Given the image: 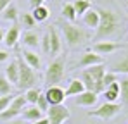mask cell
Here are the masks:
<instances>
[{
    "mask_svg": "<svg viewBox=\"0 0 128 124\" xmlns=\"http://www.w3.org/2000/svg\"><path fill=\"white\" fill-rule=\"evenodd\" d=\"M97 12H99V26L95 29V40L102 41L120 31L121 19L114 10L106 9V7H97Z\"/></svg>",
    "mask_w": 128,
    "mask_h": 124,
    "instance_id": "cell-1",
    "label": "cell"
},
{
    "mask_svg": "<svg viewBox=\"0 0 128 124\" xmlns=\"http://www.w3.org/2000/svg\"><path fill=\"white\" fill-rule=\"evenodd\" d=\"M59 28H61V31L64 35V40H66V43L69 47H78V45H82L83 41H86L90 38V33L86 29L78 28L73 22H68L66 19L59 21Z\"/></svg>",
    "mask_w": 128,
    "mask_h": 124,
    "instance_id": "cell-2",
    "label": "cell"
},
{
    "mask_svg": "<svg viewBox=\"0 0 128 124\" xmlns=\"http://www.w3.org/2000/svg\"><path fill=\"white\" fill-rule=\"evenodd\" d=\"M66 74V55L61 54L48 64L45 71V83L47 86H59V83L64 79Z\"/></svg>",
    "mask_w": 128,
    "mask_h": 124,
    "instance_id": "cell-3",
    "label": "cell"
},
{
    "mask_svg": "<svg viewBox=\"0 0 128 124\" xmlns=\"http://www.w3.org/2000/svg\"><path fill=\"white\" fill-rule=\"evenodd\" d=\"M18 65H19V79H18V88L19 90H30V88H33V86H36V83H38V74H36V71L35 69H31L26 62L22 61V57L18 59Z\"/></svg>",
    "mask_w": 128,
    "mask_h": 124,
    "instance_id": "cell-4",
    "label": "cell"
},
{
    "mask_svg": "<svg viewBox=\"0 0 128 124\" xmlns=\"http://www.w3.org/2000/svg\"><path fill=\"white\" fill-rule=\"evenodd\" d=\"M121 110V103H102L100 107H97L95 110H88L86 116L88 117H99V119H112L114 116H118Z\"/></svg>",
    "mask_w": 128,
    "mask_h": 124,
    "instance_id": "cell-5",
    "label": "cell"
},
{
    "mask_svg": "<svg viewBox=\"0 0 128 124\" xmlns=\"http://www.w3.org/2000/svg\"><path fill=\"white\" fill-rule=\"evenodd\" d=\"M71 116L69 109L61 103V105H50L48 110H47V119L48 124H64V121H68Z\"/></svg>",
    "mask_w": 128,
    "mask_h": 124,
    "instance_id": "cell-6",
    "label": "cell"
},
{
    "mask_svg": "<svg viewBox=\"0 0 128 124\" xmlns=\"http://www.w3.org/2000/svg\"><path fill=\"white\" fill-rule=\"evenodd\" d=\"M120 48H128V43H114V41H97L92 45V52H95L97 55H111L114 52H118Z\"/></svg>",
    "mask_w": 128,
    "mask_h": 124,
    "instance_id": "cell-7",
    "label": "cell"
},
{
    "mask_svg": "<svg viewBox=\"0 0 128 124\" xmlns=\"http://www.w3.org/2000/svg\"><path fill=\"white\" fill-rule=\"evenodd\" d=\"M47 35H48V40H50V52H48V55L50 57H57L61 54V50H62V40H61V35L57 31V26H48Z\"/></svg>",
    "mask_w": 128,
    "mask_h": 124,
    "instance_id": "cell-8",
    "label": "cell"
},
{
    "mask_svg": "<svg viewBox=\"0 0 128 124\" xmlns=\"http://www.w3.org/2000/svg\"><path fill=\"white\" fill-rule=\"evenodd\" d=\"M43 95H45L48 105H61V103H64V100H66L64 90L61 86H48Z\"/></svg>",
    "mask_w": 128,
    "mask_h": 124,
    "instance_id": "cell-9",
    "label": "cell"
},
{
    "mask_svg": "<svg viewBox=\"0 0 128 124\" xmlns=\"http://www.w3.org/2000/svg\"><path fill=\"white\" fill-rule=\"evenodd\" d=\"M99 100V95L95 93V91H83V93H80V95H76L74 97V105H78V107H94L95 103Z\"/></svg>",
    "mask_w": 128,
    "mask_h": 124,
    "instance_id": "cell-10",
    "label": "cell"
},
{
    "mask_svg": "<svg viewBox=\"0 0 128 124\" xmlns=\"http://www.w3.org/2000/svg\"><path fill=\"white\" fill-rule=\"evenodd\" d=\"M97 64H104V59L100 57V55H97L95 52H92V50H86L85 54L82 55V59L78 62V67H90V65H97Z\"/></svg>",
    "mask_w": 128,
    "mask_h": 124,
    "instance_id": "cell-11",
    "label": "cell"
},
{
    "mask_svg": "<svg viewBox=\"0 0 128 124\" xmlns=\"http://www.w3.org/2000/svg\"><path fill=\"white\" fill-rule=\"evenodd\" d=\"M19 38H21V29H19V26H18V24H12V26L5 31L4 43H5L9 48H12V47H16V43L19 41Z\"/></svg>",
    "mask_w": 128,
    "mask_h": 124,
    "instance_id": "cell-12",
    "label": "cell"
},
{
    "mask_svg": "<svg viewBox=\"0 0 128 124\" xmlns=\"http://www.w3.org/2000/svg\"><path fill=\"white\" fill-rule=\"evenodd\" d=\"M22 61L26 62L31 69H35L36 72H38V69L42 67V61H40V55H36V52H33V50H22Z\"/></svg>",
    "mask_w": 128,
    "mask_h": 124,
    "instance_id": "cell-13",
    "label": "cell"
},
{
    "mask_svg": "<svg viewBox=\"0 0 128 124\" xmlns=\"http://www.w3.org/2000/svg\"><path fill=\"white\" fill-rule=\"evenodd\" d=\"M21 116H22L24 121H28V123H35V121H38V119H42V117H43V112L36 109V105H30V107H24V109L21 110Z\"/></svg>",
    "mask_w": 128,
    "mask_h": 124,
    "instance_id": "cell-14",
    "label": "cell"
},
{
    "mask_svg": "<svg viewBox=\"0 0 128 124\" xmlns=\"http://www.w3.org/2000/svg\"><path fill=\"white\" fill-rule=\"evenodd\" d=\"M9 83L14 86V84H18V79H19V65H18V61H10L9 62V65L5 67V74H4Z\"/></svg>",
    "mask_w": 128,
    "mask_h": 124,
    "instance_id": "cell-15",
    "label": "cell"
},
{
    "mask_svg": "<svg viewBox=\"0 0 128 124\" xmlns=\"http://www.w3.org/2000/svg\"><path fill=\"white\" fill-rule=\"evenodd\" d=\"M82 17H83V24L86 28L97 29V26H99V12H97V9H88Z\"/></svg>",
    "mask_w": 128,
    "mask_h": 124,
    "instance_id": "cell-16",
    "label": "cell"
},
{
    "mask_svg": "<svg viewBox=\"0 0 128 124\" xmlns=\"http://www.w3.org/2000/svg\"><path fill=\"white\" fill-rule=\"evenodd\" d=\"M22 43H24L30 50H33V48L40 47V35H38L36 31H33V29H28V31L22 35Z\"/></svg>",
    "mask_w": 128,
    "mask_h": 124,
    "instance_id": "cell-17",
    "label": "cell"
},
{
    "mask_svg": "<svg viewBox=\"0 0 128 124\" xmlns=\"http://www.w3.org/2000/svg\"><path fill=\"white\" fill-rule=\"evenodd\" d=\"M83 91H85V86H83L82 79H71L69 84H68V88L64 90V95L68 98V97H76V95H80Z\"/></svg>",
    "mask_w": 128,
    "mask_h": 124,
    "instance_id": "cell-18",
    "label": "cell"
},
{
    "mask_svg": "<svg viewBox=\"0 0 128 124\" xmlns=\"http://www.w3.org/2000/svg\"><path fill=\"white\" fill-rule=\"evenodd\" d=\"M104 98L109 103H116V100L120 98V81L111 83L106 90H104Z\"/></svg>",
    "mask_w": 128,
    "mask_h": 124,
    "instance_id": "cell-19",
    "label": "cell"
},
{
    "mask_svg": "<svg viewBox=\"0 0 128 124\" xmlns=\"http://www.w3.org/2000/svg\"><path fill=\"white\" fill-rule=\"evenodd\" d=\"M2 16V19L7 21V22H16V21L19 19V10H18V7L16 5H7L5 9H4V12L0 14Z\"/></svg>",
    "mask_w": 128,
    "mask_h": 124,
    "instance_id": "cell-20",
    "label": "cell"
},
{
    "mask_svg": "<svg viewBox=\"0 0 128 124\" xmlns=\"http://www.w3.org/2000/svg\"><path fill=\"white\" fill-rule=\"evenodd\" d=\"M31 16H33V19L36 21V22H43V21L48 19V16H50V10H48L45 5H38V7H35V9H33Z\"/></svg>",
    "mask_w": 128,
    "mask_h": 124,
    "instance_id": "cell-21",
    "label": "cell"
},
{
    "mask_svg": "<svg viewBox=\"0 0 128 124\" xmlns=\"http://www.w3.org/2000/svg\"><path fill=\"white\" fill-rule=\"evenodd\" d=\"M73 7H74V12H76V17H78V16H83L88 9H92V2L90 0H74Z\"/></svg>",
    "mask_w": 128,
    "mask_h": 124,
    "instance_id": "cell-22",
    "label": "cell"
},
{
    "mask_svg": "<svg viewBox=\"0 0 128 124\" xmlns=\"http://www.w3.org/2000/svg\"><path fill=\"white\" fill-rule=\"evenodd\" d=\"M61 14H62V19H66L68 22H74L76 21V12H74L73 3H64L62 9H61Z\"/></svg>",
    "mask_w": 128,
    "mask_h": 124,
    "instance_id": "cell-23",
    "label": "cell"
},
{
    "mask_svg": "<svg viewBox=\"0 0 128 124\" xmlns=\"http://www.w3.org/2000/svg\"><path fill=\"white\" fill-rule=\"evenodd\" d=\"M40 95H42V91H40V88H38V86H33V88H30V90H26V93H24V98H26V102L30 103V105H35Z\"/></svg>",
    "mask_w": 128,
    "mask_h": 124,
    "instance_id": "cell-24",
    "label": "cell"
},
{
    "mask_svg": "<svg viewBox=\"0 0 128 124\" xmlns=\"http://www.w3.org/2000/svg\"><path fill=\"white\" fill-rule=\"evenodd\" d=\"M19 21H21L22 28H28V29H33L36 26V21L33 19L31 12H22L21 16H19Z\"/></svg>",
    "mask_w": 128,
    "mask_h": 124,
    "instance_id": "cell-25",
    "label": "cell"
},
{
    "mask_svg": "<svg viewBox=\"0 0 128 124\" xmlns=\"http://www.w3.org/2000/svg\"><path fill=\"white\" fill-rule=\"evenodd\" d=\"M111 72H114V74H128V57L121 59L120 62H116L112 65Z\"/></svg>",
    "mask_w": 128,
    "mask_h": 124,
    "instance_id": "cell-26",
    "label": "cell"
},
{
    "mask_svg": "<svg viewBox=\"0 0 128 124\" xmlns=\"http://www.w3.org/2000/svg\"><path fill=\"white\" fill-rule=\"evenodd\" d=\"M82 83H83V86H85L86 91H95V81H94V78L86 72V71H83L82 72Z\"/></svg>",
    "mask_w": 128,
    "mask_h": 124,
    "instance_id": "cell-27",
    "label": "cell"
},
{
    "mask_svg": "<svg viewBox=\"0 0 128 124\" xmlns=\"http://www.w3.org/2000/svg\"><path fill=\"white\" fill-rule=\"evenodd\" d=\"M120 98H121V105L128 107V78L120 81Z\"/></svg>",
    "mask_w": 128,
    "mask_h": 124,
    "instance_id": "cell-28",
    "label": "cell"
},
{
    "mask_svg": "<svg viewBox=\"0 0 128 124\" xmlns=\"http://www.w3.org/2000/svg\"><path fill=\"white\" fill-rule=\"evenodd\" d=\"M26 98H24V95H16L14 97V100H12V103L9 105L10 109H14V110H18V112H21L22 109L26 107Z\"/></svg>",
    "mask_w": 128,
    "mask_h": 124,
    "instance_id": "cell-29",
    "label": "cell"
},
{
    "mask_svg": "<svg viewBox=\"0 0 128 124\" xmlns=\"http://www.w3.org/2000/svg\"><path fill=\"white\" fill-rule=\"evenodd\" d=\"M10 93H12V84L9 83V79L5 76H0V97L10 95Z\"/></svg>",
    "mask_w": 128,
    "mask_h": 124,
    "instance_id": "cell-30",
    "label": "cell"
},
{
    "mask_svg": "<svg viewBox=\"0 0 128 124\" xmlns=\"http://www.w3.org/2000/svg\"><path fill=\"white\" fill-rule=\"evenodd\" d=\"M114 81H118V74H114V72H111V71H106V74H104V78H102V86H104V90Z\"/></svg>",
    "mask_w": 128,
    "mask_h": 124,
    "instance_id": "cell-31",
    "label": "cell"
},
{
    "mask_svg": "<svg viewBox=\"0 0 128 124\" xmlns=\"http://www.w3.org/2000/svg\"><path fill=\"white\" fill-rule=\"evenodd\" d=\"M14 97L16 95H4V97H0V112H4L5 109H9V105L12 103V100H14Z\"/></svg>",
    "mask_w": 128,
    "mask_h": 124,
    "instance_id": "cell-32",
    "label": "cell"
},
{
    "mask_svg": "<svg viewBox=\"0 0 128 124\" xmlns=\"http://www.w3.org/2000/svg\"><path fill=\"white\" fill-rule=\"evenodd\" d=\"M35 105H36V109H38V110H45V112H47V110H48V107H50V105H48V102H47V98H45V95H40V97H38V100H36V103H35Z\"/></svg>",
    "mask_w": 128,
    "mask_h": 124,
    "instance_id": "cell-33",
    "label": "cell"
},
{
    "mask_svg": "<svg viewBox=\"0 0 128 124\" xmlns=\"http://www.w3.org/2000/svg\"><path fill=\"white\" fill-rule=\"evenodd\" d=\"M40 47H42L43 54H48L50 52V40H48V35L47 33L43 36H40Z\"/></svg>",
    "mask_w": 128,
    "mask_h": 124,
    "instance_id": "cell-34",
    "label": "cell"
},
{
    "mask_svg": "<svg viewBox=\"0 0 128 124\" xmlns=\"http://www.w3.org/2000/svg\"><path fill=\"white\" fill-rule=\"evenodd\" d=\"M5 61H9V52L0 50V62H5Z\"/></svg>",
    "mask_w": 128,
    "mask_h": 124,
    "instance_id": "cell-35",
    "label": "cell"
},
{
    "mask_svg": "<svg viewBox=\"0 0 128 124\" xmlns=\"http://www.w3.org/2000/svg\"><path fill=\"white\" fill-rule=\"evenodd\" d=\"M7 5H10V0H0V14L4 12V9H5Z\"/></svg>",
    "mask_w": 128,
    "mask_h": 124,
    "instance_id": "cell-36",
    "label": "cell"
},
{
    "mask_svg": "<svg viewBox=\"0 0 128 124\" xmlns=\"http://www.w3.org/2000/svg\"><path fill=\"white\" fill-rule=\"evenodd\" d=\"M30 5H31V9H35L38 5H43V0H30Z\"/></svg>",
    "mask_w": 128,
    "mask_h": 124,
    "instance_id": "cell-37",
    "label": "cell"
},
{
    "mask_svg": "<svg viewBox=\"0 0 128 124\" xmlns=\"http://www.w3.org/2000/svg\"><path fill=\"white\" fill-rule=\"evenodd\" d=\"M31 124H48V119L42 117V119H38V121H35V123H31Z\"/></svg>",
    "mask_w": 128,
    "mask_h": 124,
    "instance_id": "cell-38",
    "label": "cell"
},
{
    "mask_svg": "<svg viewBox=\"0 0 128 124\" xmlns=\"http://www.w3.org/2000/svg\"><path fill=\"white\" fill-rule=\"evenodd\" d=\"M9 124H26V123L21 119H12V121H9Z\"/></svg>",
    "mask_w": 128,
    "mask_h": 124,
    "instance_id": "cell-39",
    "label": "cell"
},
{
    "mask_svg": "<svg viewBox=\"0 0 128 124\" xmlns=\"http://www.w3.org/2000/svg\"><path fill=\"white\" fill-rule=\"evenodd\" d=\"M4 36H5V31L0 29V43H4Z\"/></svg>",
    "mask_w": 128,
    "mask_h": 124,
    "instance_id": "cell-40",
    "label": "cell"
}]
</instances>
